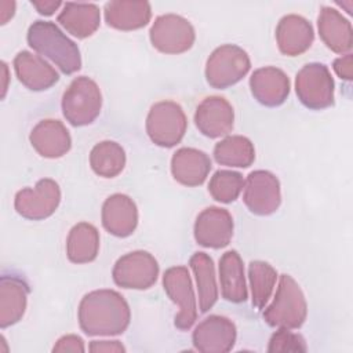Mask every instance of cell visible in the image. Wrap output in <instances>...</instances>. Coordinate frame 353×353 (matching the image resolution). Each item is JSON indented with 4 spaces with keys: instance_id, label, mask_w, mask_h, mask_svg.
I'll return each mask as SVG.
<instances>
[{
    "instance_id": "6da1fadb",
    "label": "cell",
    "mask_w": 353,
    "mask_h": 353,
    "mask_svg": "<svg viewBox=\"0 0 353 353\" xmlns=\"http://www.w3.org/2000/svg\"><path fill=\"white\" fill-rule=\"evenodd\" d=\"M79 325L90 336L123 334L131 320L124 296L114 290H95L85 294L79 305Z\"/></svg>"
},
{
    "instance_id": "7a4b0ae2",
    "label": "cell",
    "mask_w": 353,
    "mask_h": 353,
    "mask_svg": "<svg viewBox=\"0 0 353 353\" xmlns=\"http://www.w3.org/2000/svg\"><path fill=\"white\" fill-rule=\"evenodd\" d=\"M26 40L30 48L52 61L65 74H73L80 70L81 55L77 44L54 22L34 21L28 29Z\"/></svg>"
},
{
    "instance_id": "3957f363",
    "label": "cell",
    "mask_w": 353,
    "mask_h": 353,
    "mask_svg": "<svg viewBox=\"0 0 353 353\" xmlns=\"http://www.w3.org/2000/svg\"><path fill=\"white\" fill-rule=\"evenodd\" d=\"M307 316V303L299 284L290 276L281 274L273 302L265 309L263 320L270 327L296 330Z\"/></svg>"
},
{
    "instance_id": "277c9868",
    "label": "cell",
    "mask_w": 353,
    "mask_h": 353,
    "mask_svg": "<svg viewBox=\"0 0 353 353\" xmlns=\"http://www.w3.org/2000/svg\"><path fill=\"white\" fill-rule=\"evenodd\" d=\"M61 106L63 117L69 124L74 127L88 125L101 113V90L92 79L79 76L73 79L65 90Z\"/></svg>"
},
{
    "instance_id": "5b68a950",
    "label": "cell",
    "mask_w": 353,
    "mask_h": 353,
    "mask_svg": "<svg viewBox=\"0 0 353 353\" xmlns=\"http://www.w3.org/2000/svg\"><path fill=\"white\" fill-rule=\"evenodd\" d=\"M251 69L248 54L236 44H223L215 48L205 63L207 83L218 90L239 83Z\"/></svg>"
},
{
    "instance_id": "8992f818",
    "label": "cell",
    "mask_w": 353,
    "mask_h": 353,
    "mask_svg": "<svg viewBox=\"0 0 353 353\" xmlns=\"http://www.w3.org/2000/svg\"><path fill=\"white\" fill-rule=\"evenodd\" d=\"M188 119L179 103L161 101L154 103L146 117V132L150 141L161 148H172L182 141Z\"/></svg>"
},
{
    "instance_id": "52a82bcc",
    "label": "cell",
    "mask_w": 353,
    "mask_h": 353,
    "mask_svg": "<svg viewBox=\"0 0 353 353\" xmlns=\"http://www.w3.org/2000/svg\"><path fill=\"white\" fill-rule=\"evenodd\" d=\"M334 79L324 63H306L295 77L299 102L312 110H321L334 103Z\"/></svg>"
},
{
    "instance_id": "ba28073f",
    "label": "cell",
    "mask_w": 353,
    "mask_h": 353,
    "mask_svg": "<svg viewBox=\"0 0 353 353\" xmlns=\"http://www.w3.org/2000/svg\"><path fill=\"white\" fill-rule=\"evenodd\" d=\"M156 258L143 250L131 251L120 256L112 270L113 281L127 290H148L159 277Z\"/></svg>"
},
{
    "instance_id": "9c48e42d",
    "label": "cell",
    "mask_w": 353,
    "mask_h": 353,
    "mask_svg": "<svg viewBox=\"0 0 353 353\" xmlns=\"http://www.w3.org/2000/svg\"><path fill=\"white\" fill-rule=\"evenodd\" d=\"M149 37L152 46L163 54H182L194 44L196 33L192 23L176 14H164L154 19Z\"/></svg>"
},
{
    "instance_id": "30bf717a",
    "label": "cell",
    "mask_w": 353,
    "mask_h": 353,
    "mask_svg": "<svg viewBox=\"0 0 353 353\" xmlns=\"http://www.w3.org/2000/svg\"><path fill=\"white\" fill-rule=\"evenodd\" d=\"M163 287L168 298L179 307L174 320L175 327L181 331L190 330L197 320V303L188 268L172 266L167 269L163 274Z\"/></svg>"
},
{
    "instance_id": "8fae6325",
    "label": "cell",
    "mask_w": 353,
    "mask_h": 353,
    "mask_svg": "<svg viewBox=\"0 0 353 353\" xmlns=\"http://www.w3.org/2000/svg\"><path fill=\"white\" fill-rule=\"evenodd\" d=\"M61 203L59 185L51 178L39 179L34 188H23L14 199L15 211L30 221H41L51 216Z\"/></svg>"
},
{
    "instance_id": "7c38bea8",
    "label": "cell",
    "mask_w": 353,
    "mask_h": 353,
    "mask_svg": "<svg viewBox=\"0 0 353 353\" xmlns=\"http://www.w3.org/2000/svg\"><path fill=\"white\" fill-rule=\"evenodd\" d=\"M243 201L255 215L266 216L276 212L281 204V189L279 178L266 170L248 174L244 181Z\"/></svg>"
},
{
    "instance_id": "4fadbf2b",
    "label": "cell",
    "mask_w": 353,
    "mask_h": 353,
    "mask_svg": "<svg viewBox=\"0 0 353 353\" xmlns=\"http://www.w3.org/2000/svg\"><path fill=\"white\" fill-rule=\"evenodd\" d=\"M237 330L234 323L219 314H211L197 324L192 334L193 346L201 353H226L234 346Z\"/></svg>"
},
{
    "instance_id": "5bb4252c",
    "label": "cell",
    "mask_w": 353,
    "mask_h": 353,
    "mask_svg": "<svg viewBox=\"0 0 353 353\" xmlns=\"http://www.w3.org/2000/svg\"><path fill=\"white\" fill-rule=\"evenodd\" d=\"M233 218L226 208L207 207L194 222V240L205 248H223L233 236Z\"/></svg>"
},
{
    "instance_id": "9a60e30c",
    "label": "cell",
    "mask_w": 353,
    "mask_h": 353,
    "mask_svg": "<svg viewBox=\"0 0 353 353\" xmlns=\"http://www.w3.org/2000/svg\"><path fill=\"white\" fill-rule=\"evenodd\" d=\"M194 124L197 130L208 138L228 135L234 124L233 106L223 97H207L196 108Z\"/></svg>"
},
{
    "instance_id": "2e32d148",
    "label": "cell",
    "mask_w": 353,
    "mask_h": 353,
    "mask_svg": "<svg viewBox=\"0 0 353 353\" xmlns=\"http://www.w3.org/2000/svg\"><path fill=\"white\" fill-rule=\"evenodd\" d=\"M103 228L116 237L131 236L138 225V208L135 201L123 193L109 196L101 211Z\"/></svg>"
},
{
    "instance_id": "e0dca14e",
    "label": "cell",
    "mask_w": 353,
    "mask_h": 353,
    "mask_svg": "<svg viewBox=\"0 0 353 353\" xmlns=\"http://www.w3.org/2000/svg\"><path fill=\"white\" fill-rule=\"evenodd\" d=\"M252 97L263 106L274 108L285 102L290 94L288 76L276 66H265L254 70L250 77Z\"/></svg>"
},
{
    "instance_id": "ac0fdd59",
    "label": "cell",
    "mask_w": 353,
    "mask_h": 353,
    "mask_svg": "<svg viewBox=\"0 0 353 353\" xmlns=\"http://www.w3.org/2000/svg\"><path fill=\"white\" fill-rule=\"evenodd\" d=\"M314 40L312 23L296 14L284 15L276 26V41L281 54L296 57L307 51Z\"/></svg>"
},
{
    "instance_id": "d6986e66",
    "label": "cell",
    "mask_w": 353,
    "mask_h": 353,
    "mask_svg": "<svg viewBox=\"0 0 353 353\" xmlns=\"http://www.w3.org/2000/svg\"><path fill=\"white\" fill-rule=\"evenodd\" d=\"M29 141L33 149L46 159H58L66 154L72 146V138L62 121L46 119L30 131Z\"/></svg>"
},
{
    "instance_id": "ffe728a7",
    "label": "cell",
    "mask_w": 353,
    "mask_h": 353,
    "mask_svg": "<svg viewBox=\"0 0 353 353\" xmlns=\"http://www.w3.org/2000/svg\"><path fill=\"white\" fill-rule=\"evenodd\" d=\"M14 70L18 80L32 91H43L52 87L59 74L41 55L19 51L14 58Z\"/></svg>"
},
{
    "instance_id": "44dd1931",
    "label": "cell",
    "mask_w": 353,
    "mask_h": 353,
    "mask_svg": "<svg viewBox=\"0 0 353 353\" xmlns=\"http://www.w3.org/2000/svg\"><path fill=\"white\" fill-rule=\"evenodd\" d=\"M211 167L208 154L194 148H181L171 157L172 176L185 186L201 185L207 179Z\"/></svg>"
},
{
    "instance_id": "7402d4cb",
    "label": "cell",
    "mask_w": 353,
    "mask_h": 353,
    "mask_svg": "<svg viewBox=\"0 0 353 353\" xmlns=\"http://www.w3.org/2000/svg\"><path fill=\"white\" fill-rule=\"evenodd\" d=\"M319 34L323 43L336 54H349L353 46L350 22L335 8L321 7L317 18Z\"/></svg>"
},
{
    "instance_id": "603a6c76",
    "label": "cell",
    "mask_w": 353,
    "mask_h": 353,
    "mask_svg": "<svg viewBox=\"0 0 353 353\" xmlns=\"http://www.w3.org/2000/svg\"><path fill=\"white\" fill-rule=\"evenodd\" d=\"M28 284L17 276L0 279V327L4 330L17 324L25 314L28 305Z\"/></svg>"
},
{
    "instance_id": "cb8c5ba5",
    "label": "cell",
    "mask_w": 353,
    "mask_h": 353,
    "mask_svg": "<svg viewBox=\"0 0 353 353\" xmlns=\"http://www.w3.org/2000/svg\"><path fill=\"white\" fill-rule=\"evenodd\" d=\"M105 21L119 30H135L146 26L152 18V7L148 1L114 0L103 7Z\"/></svg>"
},
{
    "instance_id": "d4e9b609",
    "label": "cell",
    "mask_w": 353,
    "mask_h": 353,
    "mask_svg": "<svg viewBox=\"0 0 353 353\" xmlns=\"http://www.w3.org/2000/svg\"><path fill=\"white\" fill-rule=\"evenodd\" d=\"M58 22L77 39L90 37L101 23L99 7L94 3H65Z\"/></svg>"
},
{
    "instance_id": "484cf974",
    "label": "cell",
    "mask_w": 353,
    "mask_h": 353,
    "mask_svg": "<svg viewBox=\"0 0 353 353\" xmlns=\"http://www.w3.org/2000/svg\"><path fill=\"white\" fill-rule=\"evenodd\" d=\"M219 283L222 296L233 303L247 301L248 291L243 259L237 251H226L219 259Z\"/></svg>"
},
{
    "instance_id": "4316f807",
    "label": "cell",
    "mask_w": 353,
    "mask_h": 353,
    "mask_svg": "<svg viewBox=\"0 0 353 353\" xmlns=\"http://www.w3.org/2000/svg\"><path fill=\"white\" fill-rule=\"evenodd\" d=\"M99 252V232L88 222L76 223L66 239V255L73 263L92 262Z\"/></svg>"
},
{
    "instance_id": "83f0119b",
    "label": "cell",
    "mask_w": 353,
    "mask_h": 353,
    "mask_svg": "<svg viewBox=\"0 0 353 353\" xmlns=\"http://www.w3.org/2000/svg\"><path fill=\"white\" fill-rule=\"evenodd\" d=\"M189 265L197 284L199 309L201 313H207L218 299L214 261L205 252H194L189 259Z\"/></svg>"
},
{
    "instance_id": "f1b7e54d",
    "label": "cell",
    "mask_w": 353,
    "mask_h": 353,
    "mask_svg": "<svg viewBox=\"0 0 353 353\" xmlns=\"http://www.w3.org/2000/svg\"><path fill=\"white\" fill-rule=\"evenodd\" d=\"M214 159L221 165L247 168L255 160L254 143L243 135H228L214 146Z\"/></svg>"
},
{
    "instance_id": "f546056e",
    "label": "cell",
    "mask_w": 353,
    "mask_h": 353,
    "mask_svg": "<svg viewBox=\"0 0 353 353\" xmlns=\"http://www.w3.org/2000/svg\"><path fill=\"white\" fill-rule=\"evenodd\" d=\"M90 165L97 175L114 178L124 170L125 152L114 141H102L91 149Z\"/></svg>"
},
{
    "instance_id": "4dcf8cb0",
    "label": "cell",
    "mask_w": 353,
    "mask_h": 353,
    "mask_svg": "<svg viewBox=\"0 0 353 353\" xmlns=\"http://www.w3.org/2000/svg\"><path fill=\"white\" fill-rule=\"evenodd\" d=\"M248 279L252 295V305L262 309L272 296L277 280V272L268 262L252 261L248 265Z\"/></svg>"
},
{
    "instance_id": "1f68e13d",
    "label": "cell",
    "mask_w": 353,
    "mask_h": 353,
    "mask_svg": "<svg viewBox=\"0 0 353 353\" xmlns=\"http://www.w3.org/2000/svg\"><path fill=\"white\" fill-rule=\"evenodd\" d=\"M244 178L232 170H218L210 179L208 192L219 203L234 201L244 188Z\"/></svg>"
},
{
    "instance_id": "d6a6232c",
    "label": "cell",
    "mask_w": 353,
    "mask_h": 353,
    "mask_svg": "<svg viewBox=\"0 0 353 353\" xmlns=\"http://www.w3.org/2000/svg\"><path fill=\"white\" fill-rule=\"evenodd\" d=\"M306 341L302 335L287 328H279L269 339L268 352H306Z\"/></svg>"
},
{
    "instance_id": "836d02e7",
    "label": "cell",
    "mask_w": 353,
    "mask_h": 353,
    "mask_svg": "<svg viewBox=\"0 0 353 353\" xmlns=\"http://www.w3.org/2000/svg\"><path fill=\"white\" fill-rule=\"evenodd\" d=\"M84 341L74 334L61 336L52 347V352H84Z\"/></svg>"
},
{
    "instance_id": "e575fe53",
    "label": "cell",
    "mask_w": 353,
    "mask_h": 353,
    "mask_svg": "<svg viewBox=\"0 0 353 353\" xmlns=\"http://www.w3.org/2000/svg\"><path fill=\"white\" fill-rule=\"evenodd\" d=\"M332 68L338 77L350 81L353 79V55L349 52L336 58L332 63Z\"/></svg>"
},
{
    "instance_id": "d590c367",
    "label": "cell",
    "mask_w": 353,
    "mask_h": 353,
    "mask_svg": "<svg viewBox=\"0 0 353 353\" xmlns=\"http://www.w3.org/2000/svg\"><path fill=\"white\" fill-rule=\"evenodd\" d=\"M88 350L92 353H101V352L121 353V352H125V347L119 341H92L88 346Z\"/></svg>"
},
{
    "instance_id": "8d00e7d4",
    "label": "cell",
    "mask_w": 353,
    "mask_h": 353,
    "mask_svg": "<svg viewBox=\"0 0 353 353\" xmlns=\"http://www.w3.org/2000/svg\"><path fill=\"white\" fill-rule=\"evenodd\" d=\"M32 6L41 15H52L54 11H57L62 6V3L58 0H32Z\"/></svg>"
},
{
    "instance_id": "74e56055",
    "label": "cell",
    "mask_w": 353,
    "mask_h": 353,
    "mask_svg": "<svg viewBox=\"0 0 353 353\" xmlns=\"http://www.w3.org/2000/svg\"><path fill=\"white\" fill-rule=\"evenodd\" d=\"M15 14V1H7L3 0L0 3V23L6 25Z\"/></svg>"
},
{
    "instance_id": "f35d334b",
    "label": "cell",
    "mask_w": 353,
    "mask_h": 353,
    "mask_svg": "<svg viewBox=\"0 0 353 353\" xmlns=\"http://www.w3.org/2000/svg\"><path fill=\"white\" fill-rule=\"evenodd\" d=\"M1 70H3V92H1V98L6 97L7 92V87H8V66L4 61H1Z\"/></svg>"
}]
</instances>
